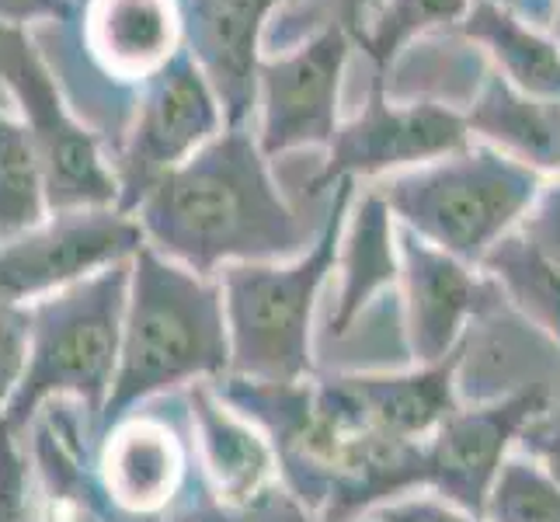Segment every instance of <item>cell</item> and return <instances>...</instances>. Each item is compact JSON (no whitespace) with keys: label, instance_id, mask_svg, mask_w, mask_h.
I'll return each instance as SVG.
<instances>
[{"label":"cell","instance_id":"6da1fadb","mask_svg":"<svg viewBox=\"0 0 560 522\" xmlns=\"http://www.w3.org/2000/svg\"><path fill=\"white\" fill-rule=\"evenodd\" d=\"M132 220L143 244L196 276L226 265L289 262L306 251V227L272 178L247 123L223 126L199 153L153 185Z\"/></svg>","mask_w":560,"mask_h":522},{"label":"cell","instance_id":"7a4b0ae2","mask_svg":"<svg viewBox=\"0 0 560 522\" xmlns=\"http://www.w3.org/2000/svg\"><path fill=\"white\" fill-rule=\"evenodd\" d=\"M226 373L230 338L217 276L188 272L143 244L129 258L119 366L98 436L153 397L175 394L182 386L188 391L191 383H217Z\"/></svg>","mask_w":560,"mask_h":522},{"label":"cell","instance_id":"3957f363","mask_svg":"<svg viewBox=\"0 0 560 522\" xmlns=\"http://www.w3.org/2000/svg\"><path fill=\"white\" fill-rule=\"evenodd\" d=\"M355 182L331 188L317 241L289 262H247L217 272L230 338V373L255 383L314 380V314L338 265Z\"/></svg>","mask_w":560,"mask_h":522},{"label":"cell","instance_id":"277c9868","mask_svg":"<svg viewBox=\"0 0 560 522\" xmlns=\"http://www.w3.org/2000/svg\"><path fill=\"white\" fill-rule=\"evenodd\" d=\"M129 289V262L60 289L25 306L28 359L14 397L0 415V429L25 436L35 411L52 397H70L98 436L105 401L119 366V335Z\"/></svg>","mask_w":560,"mask_h":522},{"label":"cell","instance_id":"5b68a950","mask_svg":"<svg viewBox=\"0 0 560 522\" xmlns=\"http://www.w3.org/2000/svg\"><path fill=\"white\" fill-rule=\"evenodd\" d=\"M373 192L394 223L477 268L501 237L523 223L544 192V178L509 153L474 143L442 161L390 174Z\"/></svg>","mask_w":560,"mask_h":522},{"label":"cell","instance_id":"8992f818","mask_svg":"<svg viewBox=\"0 0 560 522\" xmlns=\"http://www.w3.org/2000/svg\"><path fill=\"white\" fill-rule=\"evenodd\" d=\"M0 84L8 88L18 105V123L32 137L49 212L119 206V182L102 150V137L70 112L28 28L0 25Z\"/></svg>","mask_w":560,"mask_h":522},{"label":"cell","instance_id":"52a82bcc","mask_svg":"<svg viewBox=\"0 0 560 522\" xmlns=\"http://www.w3.org/2000/svg\"><path fill=\"white\" fill-rule=\"evenodd\" d=\"M137 88L132 123L112 164L119 182V209L129 217L167 171L185 164L226 126L217 91L188 49L175 53Z\"/></svg>","mask_w":560,"mask_h":522},{"label":"cell","instance_id":"ba28073f","mask_svg":"<svg viewBox=\"0 0 560 522\" xmlns=\"http://www.w3.org/2000/svg\"><path fill=\"white\" fill-rule=\"evenodd\" d=\"M143 247L140 223L119 206L70 209L0 241V306H25L70 289L112 265L129 262Z\"/></svg>","mask_w":560,"mask_h":522},{"label":"cell","instance_id":"9c48e42d","mask_svg":"<svg viewBox=\"0 0 560 522\" xmlns=\"http://www.w3.org/2000/svg\"><path fill=\"white\" fill-rule=\"evenodd\" d=\"M463 147H470V129L463 112L442 102L397 105L386 98L383 77H373L370 102L362 105L355 119L335 129L324 164L306 182V196H324L341 182L411 171L450 158Z\"/></svg>","mask_w":560,"mask_h":522},{"label":"cell","instance_id":"30bf717a","mask_svg":"<svg viewBox=\"0 0 560 522\" xmlns=\"http://www.w3.org/2000/svg\"><path fill=\"white\" fill-rule=\"evenodd\" d=\"M352 35L338 18L324 22L300 46L258 60V147L268 161L303 147H324L341 126V81L352 56Z\"/></svg>","mask_w":560,"mask_h":522},{"label":"cell","instance_id":"8fae6325","mask_svg":"<svg viewBox=\"0 0 560 522\" xmlns=\"http://www.w3.org/2000/svg\"><path fill=\"white\" fill-rule=\"evenodd\" d=\"M550 408V386L529 383L523 391L459 408L421 439L415 460V491H432L450 506L485 519V501L509 450Z\"/></svg>","mask_w":560,"mask_h":522},{"label":"cell","instance_id":"7c38bea8","mask_svg":"<svg viewBox=\"0 0 560 522\" xmlns=\"http://www.w3.org/2000/svg\"><path fill=\"white\" fill-rule=\"evenodd\" d=\"M196 450L188 418L137 408L94 442V477L108 506L129 519H164L191 485Z\"/></svg>","mask_w":560,"mask_h":522},{"label":"cell","instance_id":"4fadbf2b","mask_svg":"<svg viewBox=\"0 0 560 522\" xmlns=\"http://www.w3.org/2000/svg\"><path fill=\"white\" fill-rule=\"evenodd\" d=\"M397 265L404 289V332L418 366L450 359L467 338L470 321L498 311V286L456 262L446 251L424 244L411 230H397Z\"/></svg>","mask_w":560,"mask_h":522},{"label":"cell","instance_id":"5bb4252c","mask_svg":"<svg viewBox=\"0 0 560 522\" xmlns=\"http://www.w3.org/2000/svg\"><path fill=\"white\" fill-rule=\"evenodd\" d=\"M185 49L217 91L226 126L255 112L258 60L268 14L296 0H178Z\"/></svg>","mask_w":560,"mask_h":522},{"label":"cell","instance_id":"9a60e30c","mask_svg":"<svg viewBox=\"0 0 560 522\" xmlns=\"http://www.w3.org/2000/svg\"><path fill=\"white\" fill-rule=\"evenodd\" d=\"M191 450L202 467L206 488L226 506L261 498L279 485L276 450L255 421L220 397L217 383H191L185 394Z\"/></svg>","mask_w":560,"mask_h":522},{"label":"cell","instance_id":"2e32d148","mask_svg":"<svg viewBox=\"0 0 560 522\" xmlns=\"http://www.w3.org/2000/svg\"><path fill=\"white\" fill-rule=\"evenodd\" d=\"M91 60L122 84H143L185 49L178 0H91L84 11Z\"/></svg>","mask_w":560,"mask_h":522},{"label":"cell","instance_id":"e0dca14e","mask_svg":"<svg viewBox=\"0 0 560 522\" xmlns=\"http://www.w3.org/2000/svg\"><path fill=\"white\" fill-rule=\"evenodd\" d=\"M459 362L463 345L450 359L418 366L411 373H345V383L380 436L421 442L459 408Z\"/></svg>","mask_w":560,"mask_h":522},{"label":"cell","instance_id":"ac0fdd59","mask_svg":"<svg viewBox=\"0 0 560 522\" xmlns=\"http://www.w3.org/2000/svg\"><path fill=\"white\" fill-rule=\"evenodd\" d=\"M338 303L331 311V327L335 338H345L355 327V321L365 314L383 289L397 286L400 265H397V223L383 199L370 188L355 202L352 217H345L341 230V247H338Z\"/></svg>","mask_w":560,"mask_h":522},{"label":"cell","instance_id":"d6986e66","mask_svg":"<svg viewBox=\"0 0 560 522\" xmlns=\"http://www.w3.org/2000/svg\"><path fill=\"white\" fill-rule=\"evenodd\" d=\"M463 119L470 132L485 137L488 147L509 153L512 161L560 174V102L529 98L501 73H485Z\"/></svg>","mask_w":560,"mask_h":522},{"label":"cell","instance_id":"ffe728a7","mask_svg":"<svg viewBox=\"0 0 560 522\" xmlns=\"http://www.w3.org/2000/svg\"><path fill=\"white\" fill-rule=\"evenodd\" d=\"M456 25L474 43L488 46L515 91L529 98L560 102V46L553 38L523 25L512 8L498 0H474Z\"/></svg>","mask_w":560,"mask_h":522},{"label":"cell","instance_id":"44dd1931","mask_svg":"<svg viewBox=\"0 0 560 522\" xmlns=\"http://www.w3.org/2000/svg\"><path fill=\"white\" fill-rule=\"evenodd\" d=\"M477 268H485L501 300H509L560 348V268L553 262H547L518 230H512L480 258Z\"/></svg>","mask_w":560,"mask_h":522},{"label":"cell","instance_id":"7402d4cb","mask_svg":"<svg viewBox=\"0 0 560 522\" xmlns=\"http://www.w3.org/2000/svg\"><path fill=\"white\" fill-rule=\"evenodd\" d=\"M49 217L43 167L28 129L0 112V241H11Z\"/></svg>","mask_w":560,"mask_h":522},{"label":"cell","instance_id":"603a6c76","mask_svg":"<svg viewBox=\"0 0 560 522\" xmlns=\"http://www.w3.org/2000/svg\"><path fill=\"white\" fill-rule=\"evenodd\" d=\"M467 8L470 0H380L365 28L355 35V46L373 60V77L386 81V70L411 38L439 25H456Z\"/></svg>","mask_w":560,"mask_h":522},{"label":"cell","instance_id":"cb8c5ba5","mask_svg":"<svg viewBox=\"0 0 560 522\" xmlns=\"http://www.w3.org/2000/svg\"><path fill=\"white\" fill-rule=\"evenodd\" d=\"M485 522H560V485L533 456H505L485 501Z\"/></svg>","mask_w":560,"mask_h":522},{"label":"cell","instance_id":"d4e9b609","mask_svg":"<svg viewBox=\"0 0 560 522\" xmlns=\"http://www.w3.org/2000/svg\"><path fill=\"white\" fill-rule=\"evenodd\" d=\"M161 522H314V519L296 506V498L282 485L268 488L261 498L244 501V506H226V501L212 498L209 488L202 485V495L182 498Z\"/></svg>","mask_w":560,"mask_h":522},{"label":"cell","instance_id":"484cf974","mask_svg":"<svg viewBox=\"0 0 560 522\" xmlns=\"http://www.w3.org/2000/svg\"><path fill=\"white\" fill-rule=\"evenodd\" d=\"M32 467L22 436L0 429V522H32Z\"/></svg>","mask_w":560,"mask_h":522},{"label":"cell","instance_id":"4316f807","mask_svg":"<svg viewBox=\"0 0 560 522\" xmlns=\"http://www.w3.org/2000/svg\"><path fill=\"white\" fill-rule=\"evenodd\" d=\"M28 359V321L25 311L0 306V415L14 397Z\"/></svg>","mask_w":560,"mask_h":522},{"label":"cell","instance_id":"83f0119b","mask_svg":"<svg viewBox=\"0 0 560 522\" xmlns=\"http://www.w3.org/2000/svg\"><path fill=\"white\" fill-rule=\"evenodd\" d=\"M518 234L526 237L529 247H536L539 255L560 268V182H553L550 188L544 185L523 223H518Z\"/></svg>","mask_w":560,"mask_h":522},{"label":"cell","instance_id":"f1b7e54d","mask_svg":"<svg viewBox=\"0 0 560 522\" xmlns=\"http://www.w3.org/2000/svg\"><path fill=\"white\" fill-rule=\"evenodd\" d=\"M376 522H485L470 512H463L450 501H442L435 495H408L397 501H386L376 512H370Z\"/></svg>","mask_w":560,"mask_h":522},{"label":"cell","instance_id":"f546056e","mask_svg":"<svg viewBox=\"0 0 560 522\" xmlns=\"http://www.w3.org/2000/svg\"><path fill=\"white\" fill-rule=\"evenodd\" d=\"M526 456H533L557 485H560V411H544L536 421L526 425V432L518 436Z\"/></svg>","mask_w":560,"mask_h":522},{"label":"cell","instance_id":"4dcf8cb0","mask_svg":"<svg viewBox=\"0 0 560 522\" xmlns=\"http://www.w3.org/2000/svg\"><path fill=\"white\" fill-rule=\"evenodd\" d=\"M73 0H0V25L28 28L32 22H67Z\"/></svg>","mask_w":560,"mask_h":522},{"label":"cell","instance_id":"1f68e13d","mask_svg":"<svg viewBox=\"0 0 560 522\" xmlns=\"http://www.w3.org/2000/svg\"><path fill=\"white\" fill-rule=\"evenodd\" d=\"M376 4L380 0H335V18L345 25V32L352 35V43H355V35L365 28V22H370Z\"/></svg>","mask_w":560,"mask_h":522},{"label":"cell","instance_id":"d6a6232c","mask_svg":"<svg viewBox=\"0 0 560 522\" xmlns=\"http://www.w3.org/2000/svg\"><path fill=\"white\" fill-rule=\"evenodd\" d=\"M112 522H161V519H129V515H115Z\"/></svg>","mask_w":560,"mask_h":522},{"label":"cell","instance_id":"836d02e7","mask_svg":"<svg viewBox=\"0 0 560 522\" xmlns=\"http://www.w3.org/2000/svg\"><path fill=\"white\" fill-rule=\"evenodd\" d=\"M553 32H557V43H560V8H557V22H553Z\"/></svg>","mask_w":560,"mask_h":522},{"label":"cell","instance_id":"e575fe53","mask_svg":"<svg viewBox=\"0 0 560 522\" xmlns=\"http://www.w3.org/2000/svg\"><path fill=\"white\" fill-rule=\"evenodd\" d=\"M355 522H376L373 515H362V519H355Z\"/></svg>","mask_w":560,"mask_h":522}]
</instances>
